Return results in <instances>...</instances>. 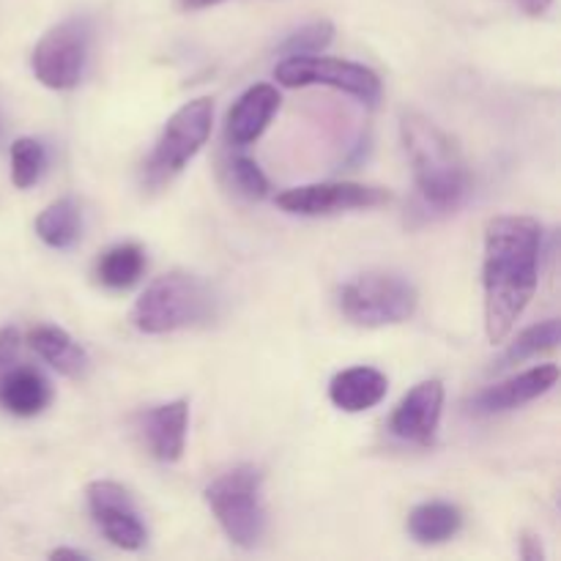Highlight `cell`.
Returning a JSON list of instances; mask_svg holds the SVG:
<instances>
[{
	"instance_id": "obj_28",
	"label": "cell",
	"mask_w": 561,
	"mask_h": 561,
	"mask_svg": "<svg viewBox=\"0 0 561 561\" xmlns=\"http://www.w3.org/2000/svg\"><path fill=\"white\" fill-rule=\"evenodd\" d=\"M49 559L60 561V559H75V561H82L88 559L85 551H77V548H55L53 553H49Z\"/></svg>"
},
{
	"instance_id": "obj_12",
	"label": "cell",
	"mask_w": 561,
	"mask_h": 561,
	"mask_svg": "<svg viewBox=\"0 0 561 561\" xmlns=\"http://www.w3.org/2000/svg\"><path fill=\"white\" fill-rule=\"evenodd\" d=\"M559 381V367L557 365H537L531 370L510 376L504 381L491 383V387L480 389L474 398L469 400V411L474 416H491L504 414V411L520 409V405L531 403V400L542 398L551 392Z\"/></svg>"
},
{
	"instance_id": "obj_22",
	"label": "cell",
	"mask_w": 561,
	"mask_h": 561,
	"mask_svg": "<svg viewBox=\"0 0 561 561\" xmlns=\"http://www.w3.org/2000/svg\"><path fill=\"white\" fill-rule=\"evenodd\" d=\"M11 184L16 190H31L38 184L47 170V148L36 140V137H20L11 142Z\"/></svg>"
},
{
	"instance_id": "obj_21",
	"label": "cell",
	"mask_w": 561,
	"mask_h": 561,
	"mask_svg": "<svg viewBox=\"0 0 561 561\" xmlns=\"http://www.w3.org/2000/svg\"><path fill=\"white\" fill-rule=\"evenodd\" d=\"M561 340V323L559 318H548V321L535 323L526 332H520L518 337L510 343V348L504 351L502 359L493 365V373L510 370L515 365H524V362L535 359V356L546 354V351H553Z\"/></svg>"
},
{
	"instance_id": "obj_14",
	"label": "cell",
	"mask_w": 561,
	"mask_h": 561,
	"mask_svg": "<svg viewBox=\"0 0 561 561\" xmlns=\"http://www.w3.org/2000/svg\"><path fill=\"white\" fill-rule=\"evenodd\" d=\"M279 91L268 82H257V85L247 88L233 107L228 110L225 118V137L230 146H250L255 142L263 131L268 129L272 118L279 110Z\"/></svg>"
},
{
	"instance_id": "obj_23",
	"label": "cell",
	"mask_w": 561,
	"mask_h": 561,
	"mask_svg": "<svg viewBox=\"0 0 561 561\" xmlns=\"http://www.w3.org/2000/svg\"><path fill=\"white\" fill-rule=\"evenodd\" d=\"M332 38H334V25L329 20L307 22V25H301L299 31L285 36V42L279 44L277 53L283 55V58H288V55H316V53H323V49L332 44Z\"/></svg>"
},
{
	"instance_id": "obj_9",
	"label": "cell",
	"mask_w": 561,
	"mask_h": 561,
	"mask_svg": "<svg viewBox=\"0 0 561 561\" xmlns=\"http://www.w3.org/2000/svg\"><path fill=\"white\" fill-rule=\"evenodd\" d=\"M392 203V195L381 186L356 184V181H323L285 190L277 195V206L296 217H332L359 208H378Z\"/></svg>"
},
{
	"instance_id": "obj_26",
	"label": "cell",
	"mask_w": 561,
	"mask_h": 561,
	"mask_svg": "<svg viewBox=\"0 0 561 561\" xmlns=\"http://www.w3.org/2000/svg\"><path fill=\"white\" fill-rule=\"evenodd\" d=\"M520 559H524V561H542V559H546V551H542L540 537L529 535V531H526V535H520Z\"/></svg>"
},
{
	"instance_id": "obj_3",
	"label": "cell",
	"mask_w": 561,
	"mask_h": 561,
	"mask_svg": "<svg viewBox=\"0 0 561 561\" xmlns=\"http://www.w3.org/2000/svg\"><path fill=\"white\" fill-rule=\"evenodd\" d=\"M217 294L206 279L190 272H168L142 290L131 323L142 334L181 332L217 318Z\"/></svg>"
},
{
	"instance_id": "obj_4",
	"label": "cell",
	"mask_w": 561,
	"mask_h": 561,
	"mask_svg": "<svg viewBox=\"0 0 561 561\" xmlns=\"http://www.w3.org/2000/svg\"><path fill=\"white\" fill-rule=\"evenodd\" d=\"M208 510L239 548H255L266 535L263 474L255 466H236L203 491Z\"/></svg>"
},
{
	"instance_id": "obj_24",
	"label": "cell",
	"mask_w": 561,
	"mask_h": 561,
	"mask_svg": "<svg viewBox=\"0 0 561 561\" xmlns=\"http://www.w3.org/2000/svg\"><path fill=\"white\" fill-rule=\"evenodd\" d=\"M228 173L236 190L244 197H250V201H263V197L268 195V179L263 175V170L257 168L255 159L233 157L228 162Z\"/></svg>"
},
{
	"instance_id": "obj_7",
	"label": "cell",
	"mask_w": 561,
	"mask_h": 561,
	"mask_svg": "<svg viewBox=\"0 0 561 561\" xmlns=\"http://www.w3.org/2000/svg\"><path fill=\"white\" fill-rule=\"evenodd\" d=\"M274 80L285 88L327 85L376 107L381 102V77L367 66L327 55H288L274 66Z\"/></svg>"
},
{
	"instance_id": "obj_29",
	"label": "cell",
	"mask_w": 561,
	"mask_h": 561,
	"mask_svg": "<svg viewBox=\"0 0 561 561\" xmlns=\"http://www.w3.org/2000/svg\"><path fill=\"white\" fill-rule=\"evenodd\" d=\"M222 3V0H179V5L184 11H201V9H211V5Z\"/></svg>"
},
{
	"instance_id": "obj_27",
	"label": "cell",
	"mask_w": 561,
	"mask_h": 561,
	"mask_svg": "<svg viewBox=\"0 0 561 561\" xmlns=\"http://www.w3.org/2000/svg\"><path fill=\"white\" fill-rule=\"evenodd\" d=\"M551 3L553 0H520V5H524L526 14H531V16H542L548 9H551Z\"/></svg>"
},
{
	"instance_id": "obj_2",
	"label": "cell",
	"mask_w": 561,
	"mask_h": 561,
	"mask_svg": "<svg viewBox=\"0 0 561 561\" xmlns=\"http://www.w3.org/2000/svg\"><path fill=\"white\" fill-rule=\"evenodd\" d=\"M400 135L422 203L433 211H455L469 195L471 179L453 137L416 110L400 115Z\"/></svg>"
},
{
	"instance_id": "obj_25",
	"label": "cell",
	"mask_w": 561,
	"mask_h": 561,
	"mask_svg": "<svg viewBox=\"0 0 561 561\" xmlns=\"http://www.w3.org/2000/svg\"><path fill=\"white\" fill-rule=\"evenodd\" d=\"M16 356H20V332L14 327L0 329V383L16 367Z\"/></svg>"
},
{
	"instance_id": "obj_8",
	"label": "cell",
	"mask_w": 561,
	"mask_h": 561,
	"mask_svg": "<svg viewBox=\"0 0 561 561\" xmlns=\"http://www.w3.org/2000/svg\"><path fill=\"white\" fill-rule=\"evenodd\" d=\"M91 47V22L85 16H71L49 27L33 47L31 69L42 85L53 91H69L82 80Z\"/></svg>"
},
{
	"instance_id": "obj_13",
	"label": "cell",
	"mask_w": 561,
	"mask_h": 561,
	"mask_svg": "<svg viewBox=\"0 0 561 561\" xmlns=\"http://www.w3.org/2000/svg\"><path fill=\"white\" fill-rule=\"evenodd\" d=\"M137 431H140L148 453L159 463H179L186 447V431H190V403L173 400V403L142 411L137 416Z\"/></svg>"
},
{
	"instance_id": "obj_6",
	"label": "cell",
	"mask_w": 561,
	"mask_h": 561,
	"mask_svg": "<svg viewBox=\"0 0 561 561\" xmlns=\"http://www.w3.org/2000/svg\"><path fill=\"white\" fill-rule=\"evenodd\" d=\"M211 124L214 102L208 96L192 99L184 107L175 110L146 162V184H170L190 164V159L206 146V140L211 137Z\"/></svg>"
},
{
	"instance_id": "obj_11",
	"label": "cell",
	"mask_w": 561,
	"mask_h": 561,
	"mask_svg": "<svg viewBox=\"0 0 561 561\" xmlns=\"http://www.w3.org/2000/svg\"><path fill=\"white\" fill-rule=\"evenodd\" d=\"M442 411L444 383L436 381V378L433 381H422L392 411V416H389V431L400 442L416 444V447H431L436 442Z\"/></svg>"
},
{
	"instance_id": "obj_15",
	"label": "cell",
	"mask_w": 561,
	"mask_h": 561,
	"mask_svg": "<svg viewBox=\"0 0 561 561\" xmlns=\"http://www.w3.org/2000/svg\"><path fill=\"white\" fill-rule=\"evenodd\" d=\"M387 376L376 367H348L329 383V400L345 414H362V411L376 409L387 398Z\"/></svg>"
},
{
	"instance_id": "obj_1",
	"label": "cell",
	"mask_w": 561,
	"mask_h": 561,
	"mask_svg": "<svg viewBox=\"0 0 561 561\" xmlns=\"http://www.w3.org/2000/svg\"><path fill=\"white\" fill-rule=\"evenodd\" d=\"M542 225L535 217L502 214L485 228V334L493 345L513 334L515 323L535 299L540 279Z\"/></svg>"
},
{
	"instance_id": "obj_18",
	"label": "cell",
	"mask_w": 561,
	"mask_h": 561,
	"mask_svg": "<svg viewBox=\"0 0 561 561\" xmlns=\"http://www.w3.org/2000/svg\"><path fill=\"white\" fill-rule=\"evenodd\" d=\"M463 529V513L449 502H425L411 510L409 535L420 546H438Z\"/></svg>"
},
{
	"instance_id": "obj_10",
	"label": "cell",
	"mask_w": 561,
	"mask_h": 561,
	"mask_svg": "<svg viewBox=\"0 0 561 561\" xmlns=\"http://www.w3.org/2000/svg\"><path fill=\"white\" fill-rule=\"evenodd\" d=\"M88 507H91L93 520L102 529V535L124 551H140L148 540L146 524L140 520L129 491L118 482L96 480L85 491Z\"/></svg>"
},
{
	"instance_id": "obj_19",
	"label": "cell",
	"mask_w": 561,
	"mask_h": 561,
	"mask_svg": "<svg viewBox=\"0 0 561 561\" xmlns=\"http://www.w3.org/2000/svg\"><path fill=\"white\" fill-rule=\"evenodd\" d=\"M36 236L53 250H69L82 236V211L75 197H58L36 217Z\"/></svg>"
},
{
	"instance_id": "obj_20",
	"label": "cell",
	"mask_w": 561,
	"mask_h": 561,
	"mask_svg": "<svg viewBox=\"0 0 561 561\" xmlns=\"http://www.w3.org/2000/svg\"><path fill=\"white\" fill-rule=\"evenodd\" d=\"M146 272V252L137 244H115L99 257L96 277L104 288L126 290Z\"/></svg>"
},
{
	"instance_id": "obj_17",
	"label": "cell",
	"mask_w": 561,
	"mask_h": 561,
	"mask_svg": "<svg viewBox=\"0 0 561 561\" xmlns=\"http://www.w3.org/2000/svg\"><path fill=\"white\" fill-rule=\"evenodd\" d=\"M49 400H53L49 381L42 373L33 370V367L16 365L0 383V405L9 414L22 416V420L42 414L49 405Z\"/></svg>"
},
{
	"instance_id": "obj_5",
	"label": "cell",
	"mask_w": 561,
	"mask_h": 561,
	"mask_svg": "<svg viewBox=\"0 0 561 561\" xmlns=\"http://www.w3.org/2000/svg\"><path fill=\"white\" fill-rule=\"evenodd\" d=\"M337 301L354 327L381 329L409 321L420 307V294L400 274L367 272L345 283Z\"/></svg>"
},
{
	"instance_id": "obj_16",
	"label": "cell",
	"mask_w": 561,
	"mask_h": 561,
	"mask_svg": "<svg viewBox=\"0 0 561 561\" xmlns=\"http://www.w3.org/2000/svg\"><path fill=\"white\" fill-rule=\"evenodd\" d=\"M27 343L49 367H55L60 376L71 378V381H82L88 370H91L88 351L80 343H75L71 334L64 332L60 327H49V323L36 327L27 334Z\"/></svg>"
}]
</instances>
